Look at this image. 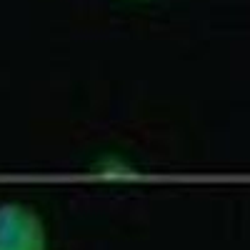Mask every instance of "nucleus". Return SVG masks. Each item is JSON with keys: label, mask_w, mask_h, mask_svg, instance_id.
Listing matches in <instances>:
<instances>
[{"label": "nucleus", "mask_w": 250, "mask_h": 250, "mask_svg": "<svg viewBox=\"0 0 250 250\" xmlns=\"http://www.w3.org/2000/svg\"><path fill=\"white\" fill-rule=\"evenodd\" d=\"M0 250H45L43 220L25 205H0Z\"/></svg>", "instance_id": "f257e3e1"}]
</instances>
